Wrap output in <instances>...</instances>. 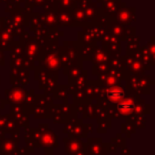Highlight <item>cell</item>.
<instances>
[{
    "mask_svg": "<svg viewBox=\"0 0 155 155\" xmlns=\"http://www.w3.org/2000/svg\"><path fill=\"white\" fill-rule=\"evenodd\" d=\"M110 97L112 98L113 100H118L122 97L120 91H113L112 93H110Z\"/></svg>",
    "mask_w": 155,
    "mask_h": 155,
    "instance_id": "cell-2",
    "label": "cell"
},
{
    "mask_svg": "<svg viewBox=\"0 0 155 155\" xmlns=\"http://www.w3.org/2000/svg\"><path fill=\"white\" fill-rule=\"evenodd\" d=\"M119 108H120V110H125V112H129V110H133L134 108V104L130 103V104H121V105H119Z\"/></svg>",
    "mask_w": 155,
    "mask_h": 155,
    "instance_id": "cell-1",
    "label": "cell"
}]
</instances>
